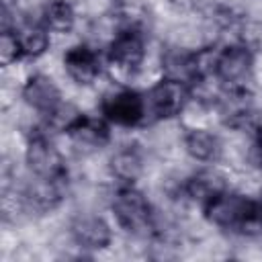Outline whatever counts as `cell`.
<instances>
[{
    "label": "cell",
    "instance_id": "cell-1",
    "mask_svg": "<svg viewBox=\"0 0 262 262\" xmlns=\"http://www.w3.org/2000/svg\"><path fill=\"white\" fill-rule=\"evenodd\" d=\"M203 215L211 225L223 231H233L244 237L262 235V209L258 199H250L231 188L209 201L203 207Z\"/></svg>",
    "mask_w": 262,
    "mask_h": 262
},
{
    "label": "cell",
    "instance_id": "cell-2",
    "mask_svg": "<svg viewBox=\"0 0 262 262\" xmlns=\"http://www.w3.org/2000/svg\"><path fill=\"white\" fill-rule=\"evenodd\" d=\"M111 211L117 225L131 235L147 237L158 231L154 205L135 184H117L111 194Z\"/></svg>",
    "mask_w": 262,
    "mask_h": 262
},
{
    "label": "cell",
    "instance_id": "cell-3",
    "mask_svg": "<svg viewBox=\"0 0 262 262\" xmlns=\"http://www.w3.org/2000/svg\"><path fill=\"white\" fill-rule=\"evenodd\" d=\"M25 166L31 176L68 182V162L45 127L33 129L25 143Z\"/></svg>",
    "mask_w": 262,
    "mask_h": 262
},
{
    "label": "cell",
    "instance_id": "cell-4",
    "mask_svg": "<svg viewBox=\"0 0 262 262\" xmlns=\"http://www.w3.org/2000/svg\"><path fill=\"white\" fill-rule=\"evenodd\" d=\"M98 113L113 125L121 129H135L149 121L145 92L131 86H117L102 94Z\"/></svg>",
    "mask_w": 262,
    "mask_h": 262
},
{
    "label": "cell",
    "instance_id": "cell-5",
    "mask_svg": "<svg viewBox=\"0 0 262 262\" xmlns=\"http://www.w3.org/2000/svg\"><path fill=\"white\" fill-rule=\"evenodd\" d=\"M145 55H147L145 35L133 23L119 27L104 51L106 63L121 74H135L143 66Z\"/></svg>",
    "mask_w": 262,
    "mask_h": 262
},
{
    "label": "cell",
    "instance_id": "cell-6",
    "mask_svg": "<svg viewBox=\"0 0 262 262\" xmlns=\"http://www.w3.org/2000/svg\"><path fill=\"white\" fill-rule=\"evenodd\" d=\"M147 115L149 121H168L186 111L192 100V84L162 76L147 92Z\"/></svg>",
    "mask_w": 262,
    "mask_h": 262
},
{
    "label": "cell",
    "instance_id": "cell-7",
    "mask_svg": "<svg viewBox=\"0 0 262 262\" xmlns=\"http://www.w3.org/2000/svg\"><path fill=\"white\" fill-rule=\"evenodd\" d=\"M254 51L242 41H231L217 47L215 57V80L223 86H248L254 74Z\"/></svg>",
    "mask_w": 262,
    "mask_h": 262
},
{
    "label": "cell",
    "instance_id": "cell-8",
    "mask_svg": "<svg viewBox=\"0 0 262 262\" xmlns=\"http://www.w3.org/2000/svg\"><path fill=\"white\" fill-rule=\"evenodd\" d=\"M215 108L227 127L242 129L256 123V100L248 86H229L215 96Z\"/></svg>",
    "mask_w": 262,
    "mask_h": 262
},
{
    "label": "cell",
    "instance_id": "cell-9",
    "mask_svg": "<svg viewBox=\"0 0 262 262\" xmlns=\"http://www.w3.org/2000/svg\"><path fill=\"white\" fill-rule=\"evenodd\" d=\"M61 63L66 76L78 86H92L102 74V53L90 43H76L68 47Z\"/></svg>",
    "mask_w": 262,
    "mask_h": 262
},
{
    "label": "cell",
    "instance_id": "cell-10",
    "mask_svg": "<svg viewBox=\"0 0 262 262\" xmlns=\"http://www.w3.org/2000/svg\"><path fill=\"white\" fill-rule=\"evenodd\" d=\"M20 98L41 119L49 117L63 102V94H61L59 86L53 82V78H49L47 74H41V72H35L25 78V82L20 86Z\"/></svg>",
    "mask_w": 262,
    "mask_h": 262
},
{
    "label": "cell",
    "instance_id": "cell-11",
    "mask_svg": "<svg viewBox=\"0 0 262 262\" xmlns=\"http://www.w3.org/2000/svg\"><path fill=\"white\" fill-rule=\"evenodd\" d=\"M70 237L84 252H100L113 244V227L100 215L80 213L70 223Z\"/></svg>",
    "mask_w": 262,
    "mask_h": 262
},
{
    "label": "cell",
    "instance_id": "cell-12",
    "mask_svg": "<svg viewBox=\"0 0 262 262\" xmlns=\"http://www.w3.org/2000/svg\"><path fill=\"white\" fill-rule=\"evenodd\" d=\"M111 127L113 125L100 113L98 115L80 113L63 135L72 141V145L84 151H98L111 143Z\"/></svg>",
    "mask_w": 262,
    "mask_h": 262
},
{
    "label": "cell",
    "instance_id": "cell-13",
    "mask_svg": "<svg viewBox=\"0 0 262 262\" xmlns=\"http://www.w3.org/2000/svg\"><path fill=\"white\" fill-rule=\"evenodd\" d=\"M227 188H229V184H227L225 174L221 170H217L213 164H209L205 168H199L188 178H184V182L180 184L182 196L190 203L201 205V209Z\"/></svg>",
    "mask_w": 262,
    "mask_h": 262
},
{
    "label": "cell",
    "instance_id": "cell-14",
    "mask_svg": "<svg viewBox=\"0 0 262 262\" xmlns=\"http://www.w3.org/2000/svg\"><path fill=\"white\" fill-rule=\"evenodd\" d=\"M108 174L117 184H137L145 172L143 154L135 145H121L108 158Z\"/></svg>",
    "mask_w": 262,
    "mask_h": 262
},
{
    "label": "cell",
    "instance_id": "cell-15",
    "mask_svg": "<svg viewBox=\"0 0 262 262\" xmlns=\"http://www.w3.org/2000/svg\"><path fill=\"white\" fill-rule=\"evenodd\" d=\"M184 151L201 164H215L223 154L221 137L207 127H190L184 133Z\"/></svg>",
    "mask_w": 262,
    "mask_h": 262
},
{
    "label": "cell",
    "instance_id": "cell-16",
    "mask_svg": "<svg viewBox=\"0 0 262 262\" xmlns=\"http://www.w3.org/2000/svg\"><path fill=\"white\" fill-rule=\"evenodd\" d=\"M12 29L16 33L23 57L37 59L43 53H47V49L51 45V33L41 20H31V18L16 20V25Z\"/></svg>",
    "mask_w": 262,
    "mask_h": 262
},
{
    "label": "cell",
    "instance_id": "cell-17",
    "mask_svg": "<svg viewBox=\"0 0 262 262\" xmlns=\"http://www.w3.org/2000/svg\"><path fill=\"white\" fill-rule=\"evenodd\" d=\"M76 8L70 0H47L39 16L51 35H68L76 27Z\"/></svg>",
    "mask_w": 262,
    "mask_h": 262
},
{
    "label": "cell",
    "instance_id": "cell-18",
    "mask_svg": "<svg viewBox=\"0 0 262 262\" xmlns=\"http://www.w3.org/2000/svg\"><path fill=\"white\" fill-rule=\"evenodd\" d=\"M20 59H23V51H20L14 29H2V33H0V63H2V68H10Z\"/></svg>",
    "mask_w": 262,
    "mask_h": 262
},
{
    "label": "cell",
    "instance_id": "cell-19",
    "mask_svg": "<svg viewBox=\"0 0 262 262\" xmlns=\"http://www.w3.org/2000/svg\"><path fill=\"white\" fill-rule=\"evenodd\" d=\"M258 203H260V209H262V188H260V194H258Z\"/></svg>",
    "mask_w": 262,
    "mask_h": 262
}]
</instances>
